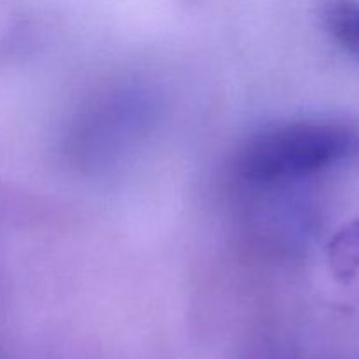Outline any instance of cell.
<instances>
[{"label":"cell","mask_w":359,"mask_h":359,"mask_svg":"<svg viewBox=\"0 0 359 359\" xmlns=\"http://www.w3.org/2000/svg\"><path fill=\"white\" fill-rule=\"evenodd\" d=\"M353 135L333 123H290L266 128L245 142L237 168L248 181H293L342 161Z\"/></svg>","instance_id":"obj_1"},{"label":"cell","mask_w":359,"mask_h":359,"mask_svg":"<svg viewBox=\"0 0 359 359\" xmlns=\"http://www.w3.org/2000/svg\"><path fill=\"white\" fill-rule=\"evenodd\" d=\"M325 25L333 39L359 58V4L337 0L325 11Z\"/></svg>","instance_id":"obj_2"},{"label":"cell","mask_w":359,"mask_h":359,"mask_svg":"<svg viewBox=\"0 0 359 359\" xmlns=\"http://www.w3.org/2000/svg\"><path fill=\"white\" fill-rule=\"evenodd\" d=\"M332 262L342 277H353L359 270V219L337 235L332 244Z\"/></svg>","instance_id":"obj_3"}]
</instances>
